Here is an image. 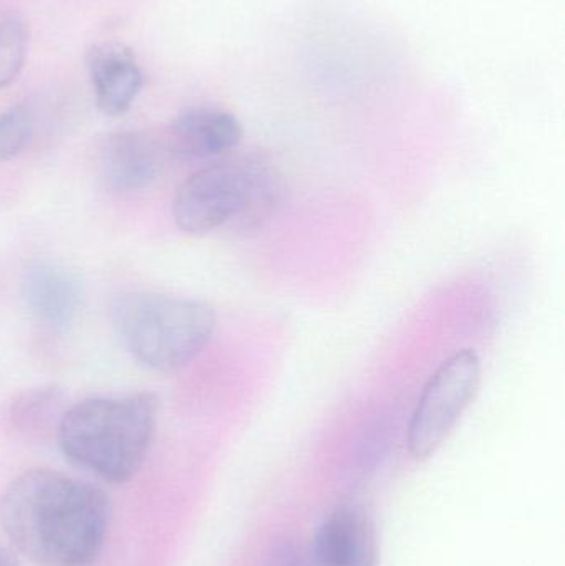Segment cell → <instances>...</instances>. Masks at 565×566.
Wrapping results in <instances>:
<instances>
[{
  "instance_id": "14",
  "label": "cell",
  "mask_w": 565,
  "mask_h": 566,
  "mask_svg": "<svg viewBox=\"0 0 565 566\" xmlns=\"http://www.w3.org/2000/svg\"><path fill=\"white\" fill-rule=\"evenodd\" d=\"M0 566H17L12 552L9 548L2 547V545H0Z\"/></svg>"
},
{
  "instance_id": "10",
  "label": "cell",
  "mask_w": 565,
  "mask_h": 566,
  "mask_svg": "<svg viewBox=\"0 0 565 566\" xmlns=\"http://www.w3.org/2000/svg\"><path fill=\"white\" fill-rule=\"evenodd\" d=\"M22 293L30 312L53 329L66 328L82 306L79 279L59 265L36 264L27 271Z\"/></svg>"
},
{
  "instance_id": "8",
  "label": "cell",
  "mask_w": 565,
  "mask_h": 566,
  "mask_svg": "<svg viewBox=\"0 0 565 566\" xmlns=\"http://www.w3.org/2000/svg\"><path fill=\"white\" fill-rule=\"evenodd\" d=\"M242 126L232 113L215 106L186 109L169 128L171 153L185 159H212L238 148Z\"/></svg>"
},
{
  "instance_id": "9",
  "label": "cell",
  "mask_w": 565,
  "mask_h": 566,
  "mask_svg": "<svg viewBox=\"0 0 565 566\" xmlns=\"http://www.w3.org/2000/svg\"><path fill=\"white\" fill-rule=\"evenodd\" d=\"M103 178L118 192H136L149 188L163 168L158 143L143 133H116L102 148Z\"/></svg>"
},
{
  "instance_id": "3",
  "label": "cell",
  "mask_w": 565,
  "mask_h": 566,
  "mask_svg": "<svg viewBox=\"0 0 565 566\" xmlns=\"http://www.w3.org/2000/svg\"><path fill=\"white\" fill-rule=\"evenodd\" d=\"M282 191L281 176L264 159H219L179 186L172 216L189 234H208L228 224L248 231L274 214Z\"/></svg>"
},
{
  "instance_id": "11",
  "label": "cell",
  "mask_w": 565,
  "mask_h": 566,
  "mask_svg": "<svg viewBox=\"0 0 565 566\" xmlns=\"http://www.w3.org/2000/svg\"><path fill=\"white\" fill-rule=\"evenodd\" d=\"M29 52V30L19 13L0 7V90L22 72Z\"/></svg>"
},
{
  "instance_id": "1",
  "label": "cell",
  "mask_w": 565,
  "mask_h": 566,
  "mask_svg": "<svg viewBox=\"0 0 565 566\" xmlns=\"http://www.w3.org/2000/svg\"><path fill=\"white\" fill-rule=\"evenodd\" d=\"M106 495L50 469L23 472L0 497V525L13 547L39 566H90L108 532Z\"/></svg>"
},
{
  "instance_id": "6",
  "label": "cell",
  "mask_w": 565,
  "mask_h": 566,
  "mask_svg": "<svg viewBox=\"0 0 565 566\" xmlns=\"http://www.w3.org/2000/svg\"><path fill=\"white\" fill-rule=\"evenodd\" d=\"M96 105L106 116H122L132 108L143 88V72L129 46L100 42L86 55Z\"/></svg>"
},
{
  "instance_id": "12",
  "label": "cell",
  "mask_w": 565,
  "mask_h": 566,
  "mask_svg": "<svg viewBox=\"0 0 565 566\" xmlns=\"http://www.w3.org/2000/svg\"><path fill=\"white\" fill-rule=\"evenodd\" d=\"M33 133L32 113L17 105L0 115V165L19 156L29 145Z\"/></svg>"
},
{
  "instance_id": "2",
  "label": "cell",
  "mask_w": 565,
  "mask_h": 566,
  "mask_svg": "<svg viewBox=\"0 0 565 566\" xmlns=\"http://www.w3.org/2000/svg\"><path fill=\"white\" fill-rule=\"evenodd\" d=\"M158 418L151 392L86 399L60 419L59 444L66 459L112 484L129 481L142 468Z\"/></svg>"
},
{
  "instance_id": "7",
  "label": "cell",
  "mask_w": 565,
  "mask_h": 566,
  "mask_svg": "<svg viewBox=\"0 0 565 566\" xmlns=\"http://www.w3.org/2000/svg\"><path fill=\"white\" fill-rule=\"evenodd\" d=\"M314 560L317 566H375L377 538L367 512L350 504L335 509L318 528Z\"/></svg>"
},
{
  "instance_id": "5",
  "label": "cell",
  "mask_w": 565,
  "mask_h": 566,
  "mask_svg": "<svg viewBox=\"0 0 565 566\" xmlns=\"http://www.w3.org/2000/svg\"><path fill=\"white\" fill-rule=\"evenodd\" d=\"M481 381V359L474 349H461L441 363L421 392L408 426V449L417 461L433 455L453 431Z\"/></svg>"
},
{
  "instance_id": "4",
  "label": "cell",
  "mask_w": 565,
  "mask_h": 566,
  "mask_svg": "<svg viewBox=\"0 0 565 566\" xmlns=\"http://www.w3.org/2000/svg\"><path fill=\"white\" fill-rule=\"evenodd\" d=\"M112 319L126 352L146 368L163 373L189 365L216 328L215 310L206 303L146 292L119 295Z\"/></svg>"
},
{
  "instance_id": "13",
  "label": "cell",
  "mask_w": 565,
  "mask_h": 566,
  "mask_svg": "<svg viewBox=\"0 0 565 566\" xmlns=\"http://www.w3.org/2000/svg\"><path fill=\"white\" fill-rule=\"evenodd\" d=\"M269 566H308L302 554L294 547H282L272 555Z\"/></svg>"
}]
</instances>
